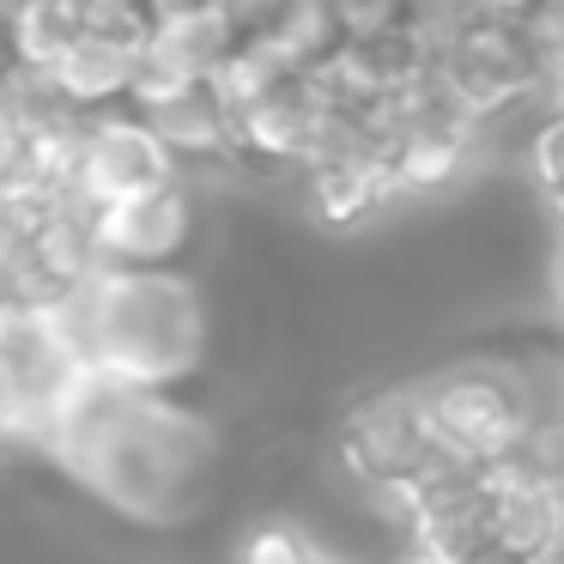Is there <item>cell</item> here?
<instances>
[{
    "mask_svg": "<svg viewBox=\"0 0 564 564\" xmlns=\"http://www.w3.org/2000/svg\"><path fill=\"white\" fill-rule=\"evenodd\" d=\"M486 528L498 564H528L564 552V479L534 455L486 467Z\"/></svg>",
    "mask_w": 564,
    "mask_h": 564,
    "instance_id": "ba28073f",
    "label": "cell"
},
{
    "mask_svg": "<svg viewBox=\"0 0 564 564\" xmlns=\"http://www.w3.org/2000/svg\"><path fill=\"white\" fill-rule=\"evenodd\" d=\"M328 455H334V474L358 491H413L443 462L437 437L425 425V406H419V382L389 377L358 389L334 419Z\"/></svg>",
    "mask_w": 564,
    "mask_h": 564,
    "instance_id": "277c9868",
    "label": "cell"
},
{
    "mask_svg": "<svg viewBox=\"0 0 564 564\" xmlns=\"http://www.w3.org/2000/svg\"><path fill=\"white\" fill-rule=\"evenodd\" d=\"M134 74H140V50L79 31V37L67 43V55L43 79H50L74 110H116V104L134 98Z\"/></svg>",
    "mask_w": 564,
    "mask_h": 564,
    "instance_id": "30bf717a",
    "label": "cell"
},
{
    "mask_svg": "<svg viewBox=\"0 0 564 564\" xmlns=\"http://www.w3.org/2000/svg\"><path fill=\"white\" fill-rule=\"evenodd\" d=\"M419 406L437 437V455L455 467H498L528 455L552 413H558V358L540 377L534 358L474 352L419 370Z\"/></svg>",
    "mask_w": 564,
    "mask_h": 564,
    "instance_id": "3957f363",
    "label": "cell"
},
{
    "mask_svg": "<svg viewBox=\"0 0 564 564\" xmlns=\"http://www.w3.org/2000/svg\"><path fill=\"white\" fill-rule=\"evenodd\" d=\"M176 176H183V159L164 147V134L134 110V104L91 110L86 140H79V164H74V188L91 200V207L147 195V188L176 183Z\"/></svg>",
    "mask_w": 564,
    "mask_h": 564,
    "instance_id": "52a82bcc",
    "label": "cell"
},
{
    "mask_svg": "<svg viewBox=\"0 0 564 564\" xmlns=\"http://www.w3.org/2000/svg\"><path fill=\"white\" fill-rule=\"evenodd\" d=\"M50 310L91 370L147 389H188L207 377L219 340V310L188 268H98Z\"/></svg>",
    "mask_w": 564,
    "mask_h": 564,
    "instance_id": "7a4b0ae2",
    "label": "cell"
},
{
    "mask_svg": "<svg viewBox=\"0 0 564 564\" xmlns=\"http://www.w3.org/2000/svg\"><path fill=\"white\" fill-rule=\"evenodd\" d=\"M79 31H86V25H79V0H31L25 13L13 19V55H19V67L50 74Z\"/></svg>",
    "mask_w": 564,
    "mask_h": 564,
    "instance_id": "8fae6325",
    "label": "cell"
},
{
    "mask_svg": "<svg viewBox=\"0 0 564 564\" xmlns=\"http://www.w3.org/2000/svg\"><path fill=\"white\" fill-rule=\"evenodd\" d=\"M86 370L50 304H0V449H43V431Z\"/></svg>",
    "mask_w": 564,
    "mask_h": 564,
    "instance_id": "5b68a950",
    "label": "cell"
},
{
    "mask_svg": "<svg viewBox=\"0 0 564 564\" xmlns=\"http://www.w3.org/2000/svg\"><path fill=\"white\" fill-rule=\"evenodd\" d=\"M237 564H352L304 522H256L237 540Z\"/></svg>",
    "mask_w": 564,
    "mask_h": 564,
    "instance_id": "7c38bea8",
    "label": "cell"
},
{
    "mask_svg": "<svg viewBox=\"0 0 564 564\" xmlns=\"http://www.w3.org/2000/svg\"><path fill=\"white\" fill-rule=\"evenodd\" d=\"M104 268H188L207 249V188L195 176L98 207Z\"/></svg>",
    "mask_w": 564,
    "mask_h": 564,
    "instance_id": "8992f818",
    "label": "cell"
},
{
    "mask_svg": "<svg viewBox=\"0 0 564 564\" xmlns=\"http://www.w3.org/2000/svg\"><path fill=\"white\" fill-rule=\"evenodd\" d=\"M558 413H564V352H558Z\"/></svg>",
    "mask_w": 564,
    "mask_h": 564,
    "instance_id": "4fadbf2b",
    "label": "cell"
},
{
    "mask_svg": "<svg viewBox=\"0 0 564 564\" xmlns=\"http://www.w3.org/2000/svg\"><path fill=\"white\" fill-rule=\"evenodd\" d=\"M50 467L128 528H183L213 503L225 431L188 389L86 370L43 431Z\"/></svg>",
    "mask_w": 564,
    "mask_h": 564,
    "instance_id": "6da1fadb",
    "label": "cell"
},
{
    "mask_svg": "<svg viewBox=\"0 0 564 564\" xmlns=\"http://www.w3.org/2000/svg\"><path fill=\"white\" fill-rule=\"evenodd\" d=\"M243 37H249L243 13H237L231 0H213V7L164 13L159 31H152V43H147V55H159L164 67H176V74H188V79H213L237 55Z\"/></svg>",
    "mask_w": 564,
    "mask_h": 564,
    "instance_id": "9c48e42d",
    "label": "cell"
}]
</instances>
